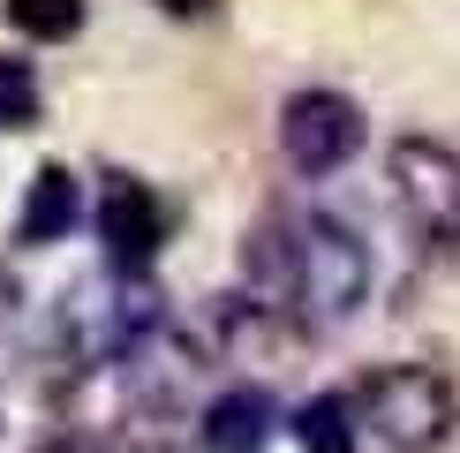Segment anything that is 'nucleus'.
<instances>
[{"label": "nucleus", "mask_w": 460, "mask_h": 453, "mask_svg": "<svg viewBox=\"0 0 460 453\" xmlns=\"http://www.w3.org/2000/svg\"><path fill=\"white\" fill-rule=\"evenodd\" d=\"M348 401H355V431L385 453H438L453 439V386L423 363H393L362 378V393H348Z\"/></svg>", "instance_id": "1"}, {"label": "nucleus", "mask_w": 460, "mask_h": 453, "mask_svg": "<svg viewBox=\"0 0 460 453\" xmlns=\"http://www.w3.org/2000/svg\"><path fill=\"white\" fill-rule=\"evenodd\" d=\"M295 295L310 302V317H355L370 295V250L355 226L340 219H302L295 226Z\"/></svg>", "instance_id": "2"}, {"label": "nucleus", "mask_w": 460, "mask_h": 453, "mask_svg": "<svg viewBox=\"0 0 460 453\" xmlns=\"http://www.w3.org/2000/svg\"><path fill=\"white\" fill-rule=\"evenodd\" d=\"M393 197H400L415 235L460 242V151L430 144V137L393 144Z\"/></svg>", "instance_id": "3"}, {"label": "nucleus", "mask_w": 460, "mask_h": 453, "mask_svg": "<svg viewBox=\"0 0 460 453\" xmlns=\"http://www.w3.org/2000/svg\"><path fill=\"white\" fill-rule=\"evenodd\" d=\"M279 144L302 174H340L362 151V106L348 91H295L279 106Z\"/></svg>", "instance_id": "4"}, {"label": "nucleus", "mask_w": 460, "mask_h": 453, "mask_svg": "<svg viewBox=\"0 0 460 453\" xmlns=\"http://www.w3.org/2000/svg\"><path fill=\"white\" fill-rule=\"evenodd\" d=\"M99 242H106V264L121 280H144L159 242H166V204L137 174H121V166L99 182Z\"/></svg>", "instance_id": "5"}, {"label": "nucleus", "mask_w": 460, "mask_h": 453, "mask_svg": "<svg viewBox=\"0 0 460 453\" xmlns=\"http://www.w3.org/2000/svg\"><path fill=\"white\" fill-rule=\"evenodd\" d=\"M279 431V408L264 386H226L219 401H204V453H264Z\"/></svg>", "instance_id": "6"}, {"label": "nucleus", "mask_w": 460, "mask_h": 453, "mask_svg": "<svg viewBox=\"0 0 460 453\" xmlns=\"http://www.w3.org/2000/svg\"><path fill=\"white\" fill-rule=\"evenodd\" d=\"M84 197H75V174L68 166H38L31 174V197H23V219H15V242H61Z\"/></svg>", "instance_id": "7"}, {"label": "nucleus", "mask_w": 460, "mask_h": 453, "mask_svg": "<svg viewBox=\"0 0 460 453\" xmlns=\"http://www.w3.org/2000/svg\"><path fill=\"white\" fill-rule=\"evenodd\" d=\"M295 446H302V453H362L355 401H348V393H317V401H302V415H295Z\"/></svg>", "instance_id": "8"}, {"label": "nucleus", "mask_w": 460, "mask_h": 453, "mask_svg": "<svg viewBox=\"0 0 460 453\" xmlns=\"http://www.w3.org/2000/svg\"><path fill=\"white\" fill-rule=\"evenodd\" d=\"M8 23L23 38H46V46H61V38L84 31V0H8Z\"/></svg>", "instance_id": "9"}, {"label": "nucleus", "mask_w": 460, "mask_h": 453, "mask_svg": "<svg viewBox=\"0 0 460 453\" xmlns=\"http://www.w3.org/2000/svg\"><path fill=\"white\" fill-rule=\"evenodd\" d=\"M38 121V68L31 61H0V137Z\"/></svg>", "instance_id": "10"}, {"label": "nucleus", "mask_w": 460, "mask_h": 453, "mask_svg": "<svg viewBox=\"0 0 460 453\" xmlns=\"http://www.w3.org/2000/svg\"><path fill=\"white\" fill-rule=\"evenodd\" d=\"M38 453H113L106 439H84V431H75V439H53V446H38Z\"/></svg>", "instance_id": "11"}, {"label": "nucleus", "mask_w": 460, "mask_h": 453, "mask_svg": "<svg viewBox=\"0 0 460 453\" xmlns=\"http://www.w3.org/2000/svg\"><path fill=\"white\" fill-rule=\"evenodd\" d=\"M159 8H166V15H204L212 0H159Z\"/></svg>", "instance_id": "12"}, {"label": "nucleus", "mask_w": 460, "mask_h": 453, "mask_svg": "<svg viewBox=\"0 0 460 453\" xmlns=\"http://www.w3.org/2000/svg\"><path fill=\"white\" fill-rule=\"evenodd\" d=\"M144 453H174V446H144Z\"/></svg>", "instance_id": "13"}]
</instances>
